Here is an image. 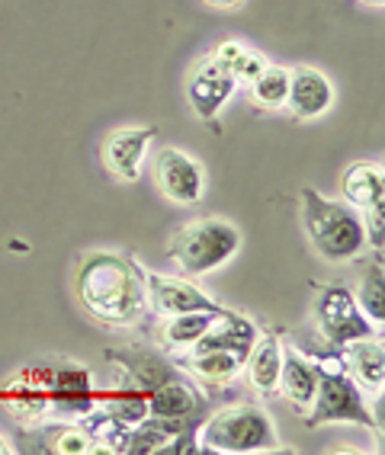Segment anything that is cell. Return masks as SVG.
Listing matches in <instances>:
<instances>
[{
    "label": "cell",
    "mask_w": 385,
    "mask_h": 455,
    "mask_svg": "<svg viewBox=\"0 0 385 455\" xmlns=\"http://www.w3.org/2000/svg\"><path fill=\"white\" fill-rule=\"evenodd\" d=\"M74 295L100 324L135 327L148 308L145 269L125 253L91 251L74 267Z\"/></svg>",
    "instance_id": "cell-1"
},
{
    "label": "cell",
    "mask_w": 385,
    "mask_h": 455,
    "mask_svg": "<svg viewBox=\"0 0 385 455\" xmlns=\"http://www.w3.org/2000/svg\"><path fill=\"white\" fill-rule=\"evenodd\" d=\"M302 225L315 253L328 263L353 260L366 247L360 212L347 203H334L312 187L302 189Z\"/></svg>",
    "instance_id": "cell-2"
},
{
    "label": "cell",
    "mask_w": 385,
    "mask_h": 455,
    "mask_svg": "<svg viewBox=\"0 0 385 455\" xmlns=\"http://www.w3.org/2000/svg\"><path fill=\"white\" fill-rule=\"evenodd\" d=\"M241 251V231L225 219H197L183 225L173 235L171 260H177V267L187 276H209L215 269H221L225 263Z\"/></svg>",
    "instance_id": "cell-3"
},
{
    "label": "cell",
    "mask_w": 385,
    "mask_h": 455,
    "mask_svg": "<svg viewBox=\"0 0 385 455\" xmlns=\"http://www.w3.org/2000/svg\"><path fill=\"white\" fill-rule=\"evenodd\" d=\"M205 452H267L277 449V427L270 414L257 404H231L205 417L197 433Z\"/></svg>",
    "instance_id": "cell-4"
},
{
    "label": "cell",
    "mask_w": 385,
    "mask_h": 455,
    "mask_svg": "<svg viewBox=\"0 0 385 455\" xmlns=\"http://www.w3.org/2000/svg\"><path fill=\"white\" fill-rule=\"evenodd\" d=\"M309 411H312L309 427H321V423H357V427L376 430V417L369 414L360 385L347 375V369L318 366V388H315V398L309 404Z\"/></svg>",
    "instance_id": "cell-5"
},
{
    "label": "cell",
    "mask_w": 385,
    "mask_h": 455,
    "mask_svg": "<svg viewBox=\"0 0 385 455\" xmlns=\"http://www.w3.org/2000/svg\"><path fill=\"white\" fill-rule=\"evenodd\" d=\"M315 321H318V331L325 333V340L334 343V347H344L350 340H360V337H373V321L360 311L353 292L347 285H325L315 301Z\"/></svg>",
    "instance_id": "cell-6"
},
{
    "label": "cell",
    "mask_w": 385,
    "mask_h": 455,
    "mask_svg": "<svg viewBox=\"0 0 385 455\" xmlns=\"http://www.w3.org/2000/svg\"><path fill=\"white\" fill-rule=\"evenodd\" d=\"M155 183L173 205H197L205 193L203 164L180 148H164L155 161Z\"/></svg>",
    "instance_id": "cell-7"
},
{
    "label": "cell",
    "mask_w": 385,
    "mask_h": 455,
    "mask_svg": "<svg viewBox=\"0 0 385 455\" xmlns=\"http://www.w3.org/2000/svg\"><path fill=\"white\" fill-rule=\"evenodd\" d=\"M145 292L151 311L164 317L187 315V311H225L215 299L193 285L189 279L164 276V273H145Z\"/></svg>",
    "instance_id": "cell-8"
},
{
    "label": "cell",
    "mask_w": 385,
    "mask_h": 455,
    "mask_svg": "<svg viewBox=\"0 0 385 455\" xmlns=\"http://www.w3.org/2000/svg\"><path fill=\"white\" fill-rule=\"evenodd\" d=\"M235 90H238V84H235V77L229 74V68L221 65L215 55H209L197 65V71H193V77H189L187 93H189V103H193L199 119L213 123L215 116L221 113V106L231 100Z\"/></svg>",
    "instance_id": "cell-9"
},
{
    "label": "cell",
    "mask_w": 385,
    "mask_h": 455,
    "mask_svg": "<svg viewBox=\"0 0 385 455\" xmlns=\"http://www.w3.org/2000/svg\"><path fill=\"white\" fill-rule=\"evenodd\" d=\"M157 132L151 125L145 129H119L103 141V164L113 177H119L123 183H135L141 177L145 167L148 145L155 141Z\"/></svg>",
    "instance_id": "cell-10"
},
{
    "label": "cell",
    "mask_w": 385,
    "mask_h": 455,
    "mask_svg": "<svg viewBox=\"0 0 385 455\" xmlns=\"http://www.w3.org/2000/svg\"><path fill=\"white\" fill-rule=\"evenodd\" d=\"M286 106L302 123L328 113L334 106V87H331L328 74H321L318 68H295V71H289Z\"/></svg>",
    "instance_id": "cell-11"
},
{
    "label": "cell",
    "mask_w": 385,
    "mask_h": 455,
    "mask_svg": "<svg viewBox=\"0 0 385 455\" xmlns=\"http://www.w3.org/2000/svg\"><path fill=\"white\" fill-rule=\"evenodd\" d=\"M203 395L197 391V385L183 379V372L151 388L145 401L148 417H161V420H197L203 414Z\"/></svg>",
    "instance_id": "cell-12"
},
{
    "label": "cell",
    "mask_w": 385,
    "mask_h": 455,
    "mask_svg": "<svg viewBox=\"0 0 385 455\" xmlns=\"http://www.w3.org/2000/svg\"><path fill=\"white\" fill-rule=\"evenodd\" d=\"M254 340H257L254 321H247V317H241V315H235V311L225 308L213 321V327L199 337L193 350H225V353H235L238 359H247Z\"/></svg>",
    "instance_id": "cell-13"
},
{
    "label": "cell",
    "mask_w": 385,
    "mask_h": 455,
    "mask_svg": "<svg viewBox=\"0 0 385 455\" xmlns=\"http://www.w3.org/2000/svg\"><path fill=\"white\" fill-rule=\"evenodd\" d=\"M344 366L353 382L366 391H382L385 385V347L376 333L344 343Z\"/></svg>",
    "instance_id": "cell-14"
},
{
    "label": "cell",
    "mask_w": 385,
    "mask_h": 455,
    "mask_svg": "<svg viewBox=\"0 0 385 455\" xmlns=\"http://www.w3.org/2000/svg\"><path fill=\"white\" fill-rule=\"evenodd\" d=\"M318 388V366H312L302 353H295L293 347H283V359H279V382L277 391L286 395V401H293L295 407L309 411Z\"/></svg>",
    "instance_id": "cell-15"
},
{
    "label": "cell",
    "mask_w": 385,
    "mask_h": 455,
    "mask_svg": "<svg viewBox=\"0 0 385 455\" xmlns=\"http://www.w3.org/2000/svg\"><path fill=\"white\" fill-rule=\"evenodd\" d=\"M341 189L347 196V205L353 209H385V171L382 164L360 161L341 177Z\"/></svg>",
    "instance_id": "cell-16"
},
{
    "label": "cell",
    "mask_w": 385,
    "mask_h": 455,
    "mask_svg": "<svg viewBox=\"0 0 385 455\" xmlns=\"http://www.w3.org/2000/svg\"><path fill=\"white\" fill-rule=\"evenodd\" d=\"M109 359H116L125 372L132 375V382H139L141 388H157L161 382L180 375V369H173L164 356H157L155 350H145V347H123V350H107Z\"/></svg>",
    "instance_id": "cell-17"
},
{
    "label": "cell",
    "mask_w": 385,
    "mask_h": 455,
    "mask_svg": "<svg viewBox=\"0 0 385 455\" xmlns=\"http://www.w3.org/2000/svg\"><path fill=\"white\" fill-rule=\"evenodd\" d=\"M279 359H283V347H279V340L273 337V333H267V337H261L257 333L254 347H251V353H247V382H251V388L261 391V395H270V391H277V382H279Z\"/></svg>",
    "instance_id": "cell-18"
},
{
    "label": "cell",
    "mask_w": 385,
    "mask_h": 455,
    "mask_svg": "<svg viewBox=\"0 0 385 455\" xmlns=\"http://www.w3.org/2000/svg\"><path fill=\"white\" fill-rule=\"evenodd\" d=\"M241 366H245V359H238L235 353H225V350H193L189 359H183L187 372H193L197 379L213 385L231 382L241 372Z\"/></svg>",
    "instance_id": "cell-19"
},
{
    "label": "cell",
    "mask_w": 385,
    "mask_h": 455,
    "mask_svg": "<svg viewBox=\"0 0 385 455\" xmlns=\"http://www.w3.org/2000/svg\"><path fill=\"white\" fill-rule=\"evenodd\" d=\"M357 305H360L363 315L373 321L376 327L385 324V269H382V257L376 253V263L363 273L360 279V292L353 295Z\"/></svg>",
    "instance_id": "cell-20"
},
{
    "label": "cell",
    "mask_w": 385,
    "mask_h": 455,
    "mask_svg": "<svg viewBox=\"0 0 385 455\" xmlns=\"http://www.w3.org/2000/svg\"><path fill=\"white\" fill-rule=\"evenodd\" d=\"M219 315L221 311H187V315L167 317L164 340L171 343V347H187V350H193L197 340L209 331V327H213V321Z\"/></svg>",
    "instance_id": "cell-21"
},
{
    "label": "cell",
    "mask_w": 385,
    "mask_h": 455,
    "mask_svg": "<svg viewBox=\"0 0 385 455\" xmlns=\"http://www.w3.org/2000/svg\"><path fill=\"white\" fill-rule=\"evenodd\" d=\"M247 87H251V100H254L261 109H279V106H286L289 71L279 65H267Z\"/></svg>",
    "instance_id": "cell-22"
},
{
    "label": "cell",
    "mask_w": 385,
    "mask_h": 455,
    "mask_svg": "<svg viewBox=\"0 0 385 455\" xmlns=\"http://www.w3.org/2000/svg\"><path fill=\"white\" fill-rule=\"evenodd\" d=\"M42 436L49 439L42 449H49V452H61V455H87L97 449V439H93V433L87 430H77V427H45L42 430Z\"/></svg>",
    "instance_id": "cell-23"
},
{
    "label": "cell",
    "mask_w": 385,
    "mask_h": 455,
    "mask_svg": "<svg viewBox=\"0 0 385 455\" xmlns=\"http://www.w3.org/2000/svg\"><path fill=\"white\" fill-rule=\"evenodd\" d=\"M225 68H229V74L235 77V84H251L257 77V74H261L263 68H267V61H263L261 52L245 49V45H241V49L235 52V58H231V61Z\"/></svg>",
    "instance_id": "cell-24"
},
{
    "label": "cell",
    "mask_w": 385,
    "mask_h": 455,
    "mask_svg": "<svg viewBox=\"0 0 385 455\" xmlns=\"http://www.w3.org/2000/svg\"><path fill=\"white\" fill-rule=\"evenodd\" d=\"M385 209H366V219H363V231H366V244L376 247V253L382 257V244H385Z\"/></svg>",
    "instance_id": "cell-25"
},
{
    "label": "cell",
    "mask_w": 385,
    "mask_h": 455,
    "mask_svg": "<svg viewBox=\"0 0 385 455\" xmlns=\"http://www.w3.org/2000/svg\"><path fill=\"white\" fill-rule=\"evenodd\" d=\"M209 7H215V10H235L241 4V0H205Z\"/></svg>",
    "instance_id": "cell-26"
},
{
    "label": "cell",
    "mask_w": 385,
    "mask_h": 455,
    "mask_svg": "<svg viewBox=\"0 0 385 455\" xmlns=\"http://www.w3.org/2000/svg\"><path fill=\"white\" fill-rule=\"evenodd\" d=\"M10 452H13V446H10V443H7V439H4V436H0V455H10Z\"/></svg>",
    "instance_id": "cell-27"
},
{
    "label": "cell",
    "mask_w": 385,
    "mask_h": 455,
    "mask_svg": "<svg viewBox=\"0 0 385 455\" xmlns=\"http://www.w3.org/2000/svg\"><path fill=\"white\" fill-rule=\"evenodd\" d=\"M373 4H382V0H373Z\"/></svg>",
    "instance_id": "cell-28"
}]
</instances>
